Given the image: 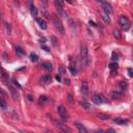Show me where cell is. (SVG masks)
<instances>
[{
    "label": "cell",
    "mask_w": 133,
    "mask_h": 133,
    "mask_svg": "<svg viewBox=\"0 0 133 133\" xmlns=\"http://www.w3.org/2000/svg\"><path fill=\"white\" fill-rule=\"evenodd\" d=\"M57 112H58V114L60 115V118H61L62 120H68V119H69L68 112H67V109L65 108L64 105H59V106H57Z\"/></svg>",
    "instance_id": "5b68a950"
},
{
    "label": "cell",
    "mask_w": 133,
    "mask_h": 133,
    "mask_svg": "<svg viewBox=\"0 0 133 133\" xmlns=\"http://www.w3.org/2000/svg\"><path fill=\"white\" fill-rule=\"evenodd\" d=\"M99 1H100V2H103V1H104V0H99Z\"/></svg>",
    "instance_id": "b9f144b4"
},
{
    "label": "cell",
    "mask_w": 133,
    "mask_h": 133,
    "mask_svg": "<svg viewBox=\"0 0 133 133\" xmlns=\"http://www.w3.org/2000/svg\"><path fill=\"white\" fill-rule=\"evenodd\" d=\"M0 94H1V95H3V96L5 95V93H4V91L2 88H0Z\"/></svg>",
    "instance_id": "74e56055"
},
{
    "label": "cell",
    "mask_w": 133,
    "mask_h": 133,
    "mask_svg": "<svg viewBox=\"0 0 133 133\" xmlns=\"http://www.w3.org/2000/svg\"><path fill=\"white\" fill-rule=\"evenodd\" d=\"M75 125H76V127H77L78 131H79L80 133H87V132H88L87 129L85 128L83 125H81V124H79V123H77V124H75Z\"/></svg>",
    "instance_id": "30bf717a"
},
{
    "label": "cell",
    "mask_w": 133,
    "mask_h": 133,
    "mask_svg": "<svg viewBox=\"0 0 133 133\" xmlns=\"http://www.w3.org/2000/svg\"><path fill=\"white\" fill-rule=\"evenodd\" d=\"M51 41H52V45L54 47H57V38L55 36H51Z\"/></svg>",
    "instance_id": "f1b7e54d"
},
{
    "label": "cell",
    "mask_w": 133,
    "mask_h": 133,
    "mask_svg": "<svg viewBox=\"0 0 133 133\" xmlns=\"http://www.w3.org/2000/svg\"><path fill=\"white\" fill-rule=\"evenodd\" d=\"M37 13L38 12H37V9H36L35 6L32 5V6L30 7V14H31V16H32V17H34V18L37 17Z\"/></svg>",
    "instance_id": "2e32d148"
},
{
    "label": "cell",
    "mask_w": 133,
    "mask_h": 133,
    "mask_svg": "<svg viewBox=\"0 0 133 133\" xmlns=\"http://www.w3.org/2000/svg\"><path fill=\"white\" fill-rule=\"evenodd\" d=\"M102 19H103V21L105 22V23H110V18L108 17V15H106V14H102Z\"/></svg>",
    "instance_id": "d4e9b609"
},
{
    "label": "cell",
    "mask_w": 133,
    "mask_h": 133,
    "mask_svg": "<svg viewBox=\"0 0 133 133\" xmlns=\"http://www.w3.org/2000/svg\"><path fill=\"white\" fill-rule=\"evenodd\" d=\"M27 98H28V100H29V101H33V97L31 96V95H28V96H27Z\"/></svg>",
    "instance_id": "8d00e7d4"
},
{
    "label": "cell",
    "mask_w": 133,
    "mask_h": 133,
    "mask_svg": "<svg viewBox=\"0 0 133 133\" xmlns=\"http://www.w3.org/2000/svg\"><path fill=\"white\" fill-rule=\"evenodd\" d=\"M101 6H102V9H103V11L105 12V14L106 15H110L111 13H112V6L109 4L108 2H105V1H103V2H101Z\"/></svg>",
    "instance_id": "8992f818"
},
{
    "label": "cell",
    "mask_w": 133,
    "mask_h": 133,
    "mask_svg": "<svg viewBox=\"0 0 133 133\" xmlns=\"http://www.w3.org/2000/svg\"><path fill=\"white\" fill-rule=\"evenodd\" d=\"M52 21H53V24L55 26V28L58 30V32L61 34H65V27L62 25V23L60 21V19L57 17L56 15H52Z\"/></svg>",
    "instance_id": "6da1fadb"
},
{
    "label": "cell",
    "mask_w": 133,
    "mask_h": 133,
    "mask_svg": "<svg viewBox=\"0 0 133 133\" xmlns=\"http://www.w3.org/2000/svg\"><path fill=\"white\" fill-rule=\"evenodd\" d=\"M29 58H30V60L32 61V62H36V61L38 60V56L36 55L35 53H30V55H29Z\"/></svg>",
    "instance_id": "ac0fdd59"
},
{
    "label": "cell",
    "mask_w": 133,
    "mask_h": 133,
    "mask_svg": "<svg viewBox=\"0 0 133 133\" xmlns=\"http://www.w3.org/2000/svg\"><path fill=\"white\" fill-rule=\"evenodd\" d=\"M127 85H128V82H127L126 80L120 82V86H121V90H122V91H125V90H126V88H127Z\"/></svg>",
    "instance_id": "cb8c5ba5"
},
{
    "label": "cell",
    "mask_w": 133,
    "mask_h": 133,
    "mask_svg": "<svg viewBox=\"0 0 133 133\" xmlns=\"http://www.w3.org/2000/svg\"><path fill=\"white\" fill-rule=\"evenodd\" d=\"M42 67H43V69H45L46 71H52V65L50 64V62H48V61H46V62H43L42 64Z\"/></svg>",
    "instance_id": "4fadbf2b"
},
{
    "label": "cell",
    "mask_w": 133,
    "mask_h": 133,
    "mask_svg": "<svg viewBox=\"0 0 133 133\" xmlns=\"http://www.w3.org/2000/svg\"><path fill=\"white\" fill-rule=\"evenodd\" d=\"M80 58L84 65L88 64V50H87L86 45H84V44L80 46Z\"/></svg>",
    "instance_id": "7a4b0ae2"
},
{
    "label": "cell",
    "mask_w": 133,
    "mask_h": 133,
    "mask_svg": "<svg viewBox=\"0 0 133 133\" xmlns=\"http://www.w3.org/2000/svg\"><path fill=\"white\" fill-rule=\"evenodd\" d=\"M47 101H48V98H47L46 96H41L40 97V99H38V103L40 104H42V105H44V104H46L47 103Z\"/></svg>",
    "instance_id": "e0dca14e"
},
{
    "label": "cell",
    "mask_w": 133,
    "mask_h": 133,
    "mask_svg": "<svg viewBox=\"0 0 133 133\" xmlns=\"http://www.w3.org/2000/svg\"><path fill=\"white\" fill-rule=\"evenodd\" d=\"M58 70H59V73H60V75H62V76H64V75H66V69H65L64 67H62V66H60V67L58 68Z\"/></svg>",
    "instance_id": "f546056e"
},
{
    "label": "cell",
    "mask_w": 133,
    "mask_h": 133,
    "mask_svg": "<svg viewBox=\"0 0 133 133\" xmlns=\"http://www.w3.org/2000/svg\"><path fill=\"white\" fill-rule=\"evenodd\" d=\"M56 80H57V81H60V80H61V78H60V76H59V75H57V76H56Z\"/></svg>",
    "instance_id": "f35d334b"
},
{
    "label": "cell",
    "mask_w": 133,
    "mask_h": 133,
    "mask_svg": "<svg viewBox=\"0 0 133 133\" xmlns=\"http://www.w3.org/2000/svg\"><path fill=\"white\" fill-rule=\"evenodd\" d=\"M43 1H44V2H47V0H43Z\"/></svg>",
    "instance_id": "7bdbcfd3"
},
{
    "label": "cell",
    "mask_w": 133,
    "mask_h": 133,
    "mask_svg": "<svg viewBox=\"0 0 133 133\" xmlns=\"http://www.w3.org/2000/svg\"><path fill=\"white\" fill-rule=\"evenodd\" d=\"M113 122L118 125H125L126 123H128V120H124V119H120V118H116L113 119Z\"/></svg>",
    "instance_id": "5bb4252c"
},
{
    "label": "cell",
    "mask_w": 133,
    "mask_h": 133,
    "mask_svg": "<svg viewBox=\"0 0 133 133\" xmlns=\"http://www.w3.org/2000/svg\"><path fill=\"white\" fill-rule=\"evenodd\" d=\"M9 90L11 91V94H12L14 100H18L19 99V93L17 92V90H16L14 86H12V85H9Z\"/></svg>",
    "instance_id": "52a82bcc"
},
{
    "label": "cell",
    "mask_w": 133,
    "mask_h": 133,
    "mask_svg": "<svg viewBox=\"0 0 133 133\" xmlns=\"http://www.w3.org/2000/svg\"><path fill=\"white\" fill-rule=\"evenodd\" d=\"M81 93L83 95H87L88 93V85L86 82H82V85H81Z\"/></svg>",
    "instance_id": "8fae6325"
},
{
    "label": "cell",
    "mask_w": 133,
    "mask_h": 133,
    "mask_svg": "<svg viewBox=\"0 0 133 133\" xmlns=\"http://www.w3.org/2000/svg\"><path fill=\"white\" fill-rule=\"evenodd\" d=\"M69 70H70V72H71V74H72L73 76H76V75H77V70H76L73 66H70V67H69Z\"/></svg>",
    "instance_id": "484cf974"
},
{
    "label": "cell",
    "mask_w": 133,
    "mask_h": 133,
    "mask_svg": "<svg viewBox=\"0 0 133 133\" xmlns=\"http://www.w3.org/2000/svg\"><path fill=\"white\" fill-rule=\"evenodd\" d=\"M51 80H52L51 75H45V76H43V77L41 78V81H42L43 83H50Z\"/></svg>",
    "instance_id": "7c38bea8"
},
{
    "label": "cell",
    "mask_w": 133,
    "mask_h": 133,
    "mask_svg": "<svg viewBox=\"0 0 133 133\" xmlns=\"http://www.w3.org/2000/svg\"><path fill=\"white\" fill-rule=\"evenodd\" d=\"M111 59L113 60V61H116L119 59V56H118V54H116L115 52H112V54H111Z\"/></svg>",
    "instance_id": "4dcf8cb0"
},
{
    "label": "cell",
    "mask_w": 133,
    "mask_h": 133,
    "mask_svg": "<svg viewBox=\"0 0 133 133\" xmlns=\"http://www.w3.org/2000/svg\"><path fill=\"white\" fill-rule=\"evenodd\" d=\"M128 75H129V77H132L133 76V70L131 68L128 69Z\"/></svg>",
    "instance_id": "d6a6232c"
},
{
    "label": "cell",
    "mask_w": 133,
    "mask_h": 133,
    "mask_svg": "<svg viewBox=\"0 0 133 133\" xmlns=\"http://www.w3.org/2000/svg\"><path fill=\"white\" fill-rule=\"evenodd\" d=\"M65 83H66L67 85H69V84H70V80H69V79H66V80H65Z\"/></svg>",
    "instance_id": "ab89813d"
},
{
    "label": "cell",
    "mask_w": 133,
    "mask_h": 133,
    "mask_svg": "<svg viewBox=\"0 0 133 133\" xmlns=\"http://www.w3.org/2000/svg\"><path fill=\"white\" fill-rule=\"evenodd\" d=\"M90 24H91L92 26H94V27H95V26H97V24H96V23L94 22V21H90Z\"/></svg>",
    "instance_id": "d590c367"
},
{
    "label": "cell",
    "mask_w": 133,
    "mask_h": 133,
    "mask_svg": "<svg viewBox=\"0 0 133 133\" xmlns=\"http://www.w3.org/2000/svg\"><path fill=\"white\" fill-rule=\"evenodd\" d=\"M68 99H69V103L73 104V98H72V96H71V95H69V96H68Z\"/></svg>",
    "instance_id": "836d02e7"
},
{
    "label": "cell",
    "mask_w": 133,
    "mask_h": 133,
    "mask_svg": "<svg viewBox=\"0 0 133 133\" xmlns=\"http://www.w3.org/2000/svg\"><path fill=\"white\" fill-rule=\"evenodd\" d=\"M92 102L94 104H96V105H100L102 103H106L107 101H106V99L103 95H94L92 97Z\"/></svg>",
    "instance_id": "277c9868"
},
{
    "label": "cell",
    "mask_w": 133,
    "mask_h": 133,
    "mask_svg": "<svg viewBox=\"0 0 133 133\" xmlns=\"http://www.w3.org/2000/svg\"><path fill=\"white\" fill-rule=\"evenodd\" d=\"M42 48H43L45 51H47V52H49V51H50V49H49L47 46H45V45H42Z\"/></svg>",
    "instance_id": "e575fe53"
},
{
    "label": "cell",
    "mask_w": 133,
    "mask_h": 133,
    "mask_svg": "<svg viewBox=\"0 0 133 133\" xmlns=\"http://www.w3.org/2000/svg\"><path fill=\"white\" fill-rule=\"evenodd\" d=\"M55 1V5L57 7V10L59 11L60 14H64V11H62V9H64V2H62V0H54Z\"/></svg>",
    "instance_id": "9c48e42d"
},
{
    "label": "cell",
    "mask_w": 133,
    "mask_h": 133,
    "mask_svg": "<svg viewBox=\"0 0 133 133\" xmlns=\"http://www.w3.org/2000/svg\"><path fill=\"white\" fill-rule=\"evenodd\" d=\"M118 68H119V66H118V64H116V62H111V64L109 65V69H110V71L112 73H114L116 70H118Z\"/></svg>",
    "instance_id": "9a60e30c"
},
{
    "label": "cell",
    "mask_w": 133,
    "mask_h": 133,
    "mask_svg": "<svg viewBox=\"0 0 133 133\" xmlns=\"http://www.w3.org/2000/svg\"><path fill=\"white\" fill-rule=\"evenodd\" d=\"M113 35H114V37L118 38V40L121 38V33H120L119 30H113Z\"/></svg>",
    "instance_id": "83f0119b"
},
{
    "label": "cell",
    "mask_w": 133,
    "mask_h": 133,
    "mask_svg": "<svg viewBox=\"0 0 133 133\" xmlns=\"http://www.w3.org/2000/svg\"><path fill=\"white\" fill-rule=\"evenodd\" d=\"M121 96H122V93H118V92H112V93H111V98H112L113 100L119 99Z\"/></svg>",
    "instance_id": "44dd1931"
},
{
    "label": "cell",
    "mask_w": 133,
    "mask_h": 133,
    "mask_svg": "<svg viewBox=\"0 0 133 133\" xmlns=\"http://www.w3.org/2000/svg\"><path fill=\"white\" fill-rule=\"evenodd\" d=\"M97 116H98L99 119L103 120V121L109 120V115H108V114H105V113H99V114H97Z\"/></svg>",
    "instance_id": "ffe728a7"
},
{
    "label": "cell",
    "mask_w": 133,
    "mask_h": 133,
    "mask_svg": "<svg viewBox=\"0 0 133 133\" xmlns=\"http://www.w3.org/2000/svg\"><path fill=\"white\" fill-rule=\"evenodd\" d=\"M6 31L9 34L12 33V27H11V24H9V23H6Z\"/></svg>",
    "instance_id": "1f68e13d"
},
{
    "label": "cell",
    "mask_w": 133,
    "mask_h": 133,
    "mask_svg": "<svg viewBox=\"0 0 133 133\" xmlns=\"http://www.w3.org/2000/svg\"><path fill=\"white\" fill-rule=\"evenodd\" d=\"M36 23L38 24V26H40V28H42V29H47V23H46V21L44 20V19H41V18H37L36 19Z\"/></svg>",
    "instance_id": "ba28073f"
},
{
    "label": "cell",
    "mask_w": 133,
    "mask_h": 133,
    "mask_svg": "<svg viewBox=\"0 0 133 133\" xmlns=\"http://www.w3.org/2000/svg\"><path fill=\"white\" fill-rule=\"evenodd\" d=\"M119 22H120V25H121V27H122L123 30L127 31V30L130 29L131 22H130V20H129L127 17H125V16H121Z\"/></svg>",
    "instance_id": "3957f363"
},
{
    "label": "cell",
    "mask_w": 133,
    "mask_h": 133,
    "mask_svg": "<svg viewBox=\"0 0 133 133\" xmlns=\"http://www.w3.org/2000/svg\"><path fill=\"white\" fill-rule=\"evenodd\" d=\"M0 108H2L3 110L7 108V103L5 102V100H3L2 98H0Z\"/></svg>",
    "instance_id": "d6986e66"
},
{
    "label": "cell",
    "mask_w": 133,
    "mask_h": 133,
    "mask_svg": "<svg viewBox=\"0 0 133 133\" xmlns=\"http://www.w3.org/2000/svg\"><path fill=\"white\" fill-rule=\"evenodd\" d=\"M16 51H17V53L19 54V55H24L25 54V51L22 49V47H20V46H17L16 47Z\"/></svg>",
    "instance_id": "7402d4cb"
},
{
    "label": "cell",
    "mask_w": 133,
    "mask_h": 133,
    "mask_svg": "<svg viewBox=\"0 0 133 133\" xmlns=\"http://www.w3.org/2000/svg\"><path fill=\"white\" fill-rule=\"evenodd\" d=\"M45 41H46L45 38H43V40H42V38H41V43H43V44H44V43H45Z\"/></svg>",
    "instance_id": "60d3db41"
},
{
    "label": "cell",
    "mask_w": 133,
    "mask_h": 133,
    "mask_svg": "<svg viewBox=\"0 0 133 133\" xmlns=\"http://www.w3.org/2000/svg\"><path fill=\"white\" fill-rule=\"evenodd\" d=\"M12 82L14 83V85H15V86H17V87H18L19 90H21V88H22V86H21V85H20V84L18 83V81H17V80H16V79H15V78H13V79H12Z\"/></svg>",
    "instance_id": "4316f807"
},
{
    "label": "cell",
    "mask_w": 133,
    "mask_h": 133,
    "mask_svg": "<svg viewBox=\"0 0 133 133\" xmlns=\"http://www.w3.org/2000/svg\"><path fill=\"white\" fill-rule=\"evenodd\" d=\"M81 105H82L83 108H85V109H91V108H93L92 105H91L90 103H87L86 101H81Z\"/></svg>",
    "instance_id": "603a6c76"
}]
</instances>
